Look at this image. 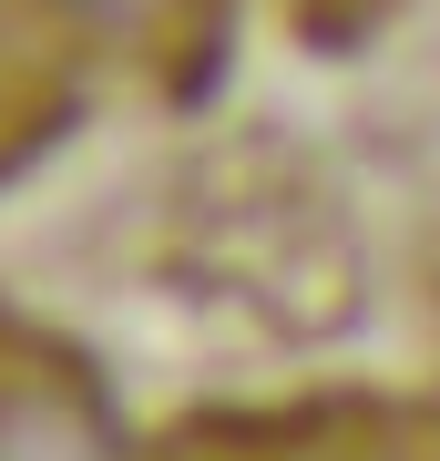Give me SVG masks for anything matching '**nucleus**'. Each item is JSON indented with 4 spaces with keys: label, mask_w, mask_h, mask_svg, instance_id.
Returning a JSON list of instances; mask_svg holds the SVG:
<instances>
[{
    "label": "nucleus",
    "mask_w": 440,
    "mask_h": 461,
    "mask_svg": "<svg viewBox=\"0 0 440 461\" xmlns=\"http://www.w3.org/2000/svg\"><path fill=\"white\" fill-rule=\"evenodd\" d=\"M0 461H103V420L62 390L0 400Z\"/></svg>",
    "instance_id": "obj_1"
},
{
    "label": "nucleus",
    "mask_w": 440,
    "mask_h": 461,
    "mask_svg": "<svg viewBox=\"0 0 440 461\" xmlns=\"http://www.w3.org/2000/svg\"><path fill=\"white\" fill-rule=\"evenodd\" d=\"M82 11H93V21H133L144 0H82Z\"/></svg>",
    "instance_id": "obj_2"
}]
</instances>
